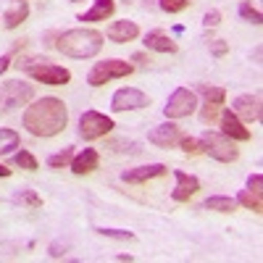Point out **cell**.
Instances as JSON below:
<instances>
[{
    "label": "cell",
    "instance_id": "cell-35",
    "mask_svg": "<svg viewBox=\"0 0 263 263\" xmlns=\"http://www.w3.org/2000/svg\"><path fill=\"white\" fill-rule=\"evenodd\" d=\"M63 253H66V245H61V242L50 245V258H63Z\"/></svg>",
    "mask_w": 263,
    "mask_h": 263
},
{
    "label": "cell",
    "instance_id": "cell-31",
    "mask_svg": "<svg viewBox=\"0 0 263 263\" xmlns=\"http://www.w3.org/2000/svg\"><path fill=\"white\" fill-rule=\"evenodd\" d=\"M218 24H221V11H216V8L205 11V16H203V27H205V29H213V27H218Z\"/></svg>",
    "mask_w": 263,
    "mask_h": 263
},
{
    "label": "cell",
    "instance_id": "cell-7",
    "mask_svg": "<svg viewBox=\"0 0 263 263\" xmlns=\"http://www.w3.org/2000/svg\"><path fill=\"white\" fill-rule=\"evenodd\" d=\"M195 111H197V95L192 90H187V87L174 90L171 98L163 105L166 119H184V116H192Z\"/></svg>",
    "mask_w": 263,
    "mask_h": 263
},
{
    "label": "cell",
    "instance_id": "cell-29",
    "mask_svg": "<svg viewBox=\"0 0 263 263\" xmlns=\"http://www.w3.org/2000/svg\"><path fill=\"white\" fill-rule=\"evenodd\" d=\"M103 237H111V239H124V242H132L135 239V232H126V229H108V227H98L95 229Z\"/></svg>",
    "mask_w": 263,
    "mask_h": 263
},
{
    "label": "cell",
    "instance_id": "cell-14",
    "mask_svg": "<svg viewBox=\"0 0 263 263\" xmlns=\"http://www.w3.org/2000/svg\"><path fill=\"white\" fill-rule=\"evenodd\" d=\"M221 135H227L234 142H248L250 140V129L234 116V111H224L221 114Z\"/></svg>",
    "mask_w": 263,
    "mask_h": 263
},
{
    "label": "cell",
    "instance_id": "cell-22",
    "mask_svg": "<svg viewBox=\"0 0 263 263\" xmlns=\"http://www.w3.org/2000/svg\"><path fill=\"white\" fill-rule=\"evenodd\" d=\"M200 90V95L205 98V103H216V105H224L227 100V90L224 87H211V84H200L197 87Z\"/></svg>",
    "mask_w": 263,
    "mask_h": 263
},
{
    "label": "cell",
    "instance_id": "cell-28",
    "mask_svg": "<svg viewBox=\"0 0 263 263\" xmlns=\"http://www.w3.org/2000/svg\"><path fill=\"white\" fill-rule=\"evenodd\" d=\"M158 6L163 13H182L192 6V0H158Z\"/></svg>",
    "mask_w": 263,
    "mask_h": 263
},
{
    "label": "cell",
    "instance_id": "cell-30",
    "mask_svg": "<svg viewBox=\"0 0 263 263\" xmlns=\"http://www.w3.org/2000/svg\"><path fill=\"white\" fill-rule=\"evenodd\" d=\"M179 147L187 153V156H197V153H203V147H200V140L187 137V135H182V140H179Z\"/></svg>",
    "mask_w": 263,
    "mask_h": 263
},
{
    "label": "cell",
    "instance_id": "cell-17",
    "mask_svg": "<svg viewBox=\"0 0 263 263\" xmlns=\"http://www.w3.org/2000/svg\"><path fill=\"white\" fill-rule=\"evenodd\" d=\"M145 48L147 50H158V53H177L179 50L177 42H174L166 32H161V29H153V32L145 34Z\"/></svg>",
    "mask_w": 263,
    "mask_h": 263
},
{
    "label": "cell",
    "instance_id": "cell-4",
    "mask_svg": "<svg viewBox=\"0 0 263 263\" xmlns=\"http://www.w3.org/2000/svg\"><path fill=\"white\" fill-rule=\"evenodd\" d=\"M200 147L205 156H211L218 163H234L239 158V147L234 145V140H229L221 132H203Z\"/></svg>",
    "mask_w": 263,
    "mask_h": 263
},
{
    "label": "cell",
    "instance_id": "cell-33",
    "mask_svg": "<svg viewBox=\"0 0 263 263\" xmlns=\"http://www.w3.org/2000/svg\"><path fill=\"white\" fill-rule=\"evenodd\" d=\"M248 190H253V192L263 195V177H260V174H253V177L248 179Z\"/></svg>",
    "mask_w": 263,
    "mask_h": 263
},
{
    "label": "cell",
    "instance_id": "cell-19",
    "mask_svg": "<svg viewBox=\"0 0 263 263\" xmlns=\"http://www.w3.org/2000/svg\"><path fill=\"white\" fill-rule=\"evenodd\" d=\"M29 16V6H27V0H21V3H13L6 13H3V24L6 29H16L18 24H24Z\"/></svg>",
    "mask_w": 263,
    "mask_h": 263
},
{
    "label": "cell",
    "instance_id": "cell-5",
    "mask_svg": "<svg viewBox=\"0 0 263 263\" xmlns=\"http://www.w3.org/2000/svg\"><path fill=\"white\" fill-rule=\"evenodd\" d=\"M132 71H135V66L121 61V58H105L100 63H95L90 74H87V84H92V87H103L108 82H114V79H124L129 77Z\"/></svg>",
    "mask_w": 263,
    "mask_h": 263
},
{
    "label": "cell",
    "instance_id": "cell-13",
    "mask_svg": "<svg viewBox=\"0 0 263 263\" xmlns=\"http://www.w3.org/2000/svg\"><path fill=\"white\" fill-rule=\"evenodd\" d=\"M174 179H177V187H174V192H171V197L177 203H187L192 195H197V190H200V179L197 177H192V174H187V171H174Z\"/></svg>",
    "mask_w": 263,
    "mask_h": 263
},
{
    "label": "cell",
    "instance_id": "cell-3",
    "mask_svg": "<svg viewBox=\"0 0 263 263\" xmlns=\"http://www.w3.org/2000/svg\"><path fill=\"white\" fill-rule=\"evenodd\" d=\"M16 66L24 74H29L32 79H37L42 84H50V87H63V84L71 82V71L53 63V61H48V58H21Z\"/></svg>",
    "mask_w": 263,
    "mask_h": 263
},
{
    "label": "cell",
    "instance_id": "cell-11",
    "mask_svg": "<svg viewBox=\"0 0 263 263\" xmlns=\"http://www.w3.org/2000/svg\"><path fill=\"white\" fill-rule=\"evenodd\" d=\"M232 111L242 124L260 121V98L258 95H239V98H234Z\"/></svg>",
    "mask_w": 263,
    "mask_h": 263
},
{
    "label": "cell",
    "instance_id": "cell-8",
    "mask_svg": "<svg viewBox=\"0 0 263 263\" xmlns=\"http://www.w3.org/2000/svg\"><path fill=\"white\" fill-rule=\"evenodd\" d=\"M114 126H116V124H114L111 116L98 114V111H84L82 119H79V135H82L84 140H100V137H105Z\"/></svg>",
    "mask_w": 263,
    "mask_h": 263
},
{
    "label": "cell",
    "instance_id": "cell-1",
    "mask_svg": "<svg viewBox=\"0 0 263 263\" xmlns=\"http://www.w3.org/2000/svg\"><path fill=\"white\" fill-rule=\"evenodd\" d=\"M24 126L34 137H55L69 124V108L58 98H40L24 111Z\"/></svg>",
    "mask_w": 263,
    "mask_h": 263
},
{
    "label": "cell",
    "instance_id": "cell-12",
    "mask_svg": "<svg viewBox=\"0 0 263 263\" xmlns=\"http://www.w3.org/2000/svg\"><path fill=\"white\" fill-rule=\"evenodd\" d=\"M168 168L163 166V163H147V166H137V168H126L124 174H121V179L126 182V184H145V182H150V179H158V177H163Z\"/></svg>",
    "mask_w": 263,
    "mask_h": 263
},
{
    "label": "cell",
    "instance_id": "cell-34",
    "mask_svg": "<svg viewBox=\"0 0 263 263\" xmlns=\"http://www.w3.org/2000/svg\"><path fill=\"white\" fill-rule=\"evenodd\" d=\"M108 147H114L116 153H124L126 147H135V150H140V147H137V142H124V140H111V142H108Z\"/></svg>",
    "mask_w": 263,
    "mask_h": 263
},
{
    "label": "cell",
    "instance_id": "cell-24",
    "mask_svg": "<svg viewBox=\"0 0 263 263\" xmlns=\"http://www.w3.org/2000/svg\"><path fill=\"white\" fill-rule=\"evenodd\" d=\"M13 200L21 203V205H27V208H40L42 205V197L34 190H16L13 192Z\"/></svg>",
    "mask_w": 263,
    "mask_h": 263
},
{
    "label": "cell",
    "instance_id": "cell-27",
    "mask_svg": "<svg viewBox=\"0 0 263 263\" xmlns=\"http://www.w3.org/2000/svg\"><path fill=\"white\" fill-rule=\"evenodd\" d=\"M239 16H242L245 21H250V24H263V16H260V11L258 8H253V3H248V0H242L239 3Z\"/></svg>",
    "mask_w": 263,
    "mask_h": 263
},
{
    "label": "cell",
    "instance_id": "cell-32",
    "mask_svg": "<svg viewBox=\"0 0 263 263\" xmlns=\"http://www.w3.org/2000/svg\"><path fill=\"white\" fill-rule=\"evenodd\" d=\"M227 53H229V42H224V40H211V55L224 58Z\"/></svg>",
    "mask_w": 263,
    "mask_h": 263
},
{
    "label": "cell",
    "instance_id": "cell-2",
    "mask_svg": "<svg viewBox=\"0 0 263 263\" xmlns=\"http://www.w3.org/2000/svg\"><path fill=\"white\" fill-rule=\"evenodd\" d=\"M58 53L69 55V58H95L103 50V34L98 29H69V32H61L58 42H55Z\"/></svg>",
    "mask_w": 263,
    "mask_h": 263
},
{
    "label": "cell",
    "instance_id": "cell-38",
    "mask_svg": "<svg viewBox=\"0 0 263 263\" xmlns=\"http://www.w3.org/2000/svg\"><path fill=\"white\" fill-rule=\"evenodd\" d=\"M71 3H79V0H71Z\"/></svg>",
    "mask_w": 263,
    "mask_h": 263
},
{
    "label": "cell",
    "instance_id": "cell-10",
    "mask_svg": "<svg viewBox=\"0 0 263 263\" xmlns=\"http://www.w3.org/2000/svg\"><path fill=\"white\" fill-rule=\"evenodd\" d=\"M179 140H182V129L171 121H166L161 126H153L147 132V142L156 145V147H177Z\"/></svg>",
    "mask_w": 263,
    "mask_h": 263
},
{
    "label": "cell",
    "instance_id": "cell-37",
    "mask_svg": "<svg viewBox=\"0 0 263 263\" xmlns=\"http://www.w3.org/2000/svg\"><path fill=\"white\" fill-rule=\"evenodd\" d=\"M0 177H3V179H6V177H11V168H8V166H3V163H0Z\"/></svg>",
    "mask_w": 263,
    "mask_h": 263
},
{
    "label": "cell",
    "instance_id": "cell-39",
    "mask_svg": "<svg viewBox=\"0 0 263 263\" xmlns=\"http://www.w3.org/2000/svg\"><path fill=\"white\" fill-rule=\"evenodd\" d=\"M13 3H21V0H13Z\"/></svg>",
    "mask_w": 263,
    "mask_h": 263
},
{
    "label": "cell",
    "instance_id": "cell-18",
    "mask_svg": "<svg viewBox=\"0 0 263 263\" xmlns=\"http://www.w3.org/2000/svg\"><path fill=\"white\" fill-rule=\"evenodd\" d=\"M114 11H116L114 0H95V6H92L90 11L79 13L77 18H79V21H105V18L114 16Z\"/></svg>",
    "mask_w": 263,
    "mask_h": 263
},
{
    "label": "cell",
    "instance_id": "cell-16",
    "mask_svg": "<svg viewBox=\"0 0 263 263\" xmlns=\"http://www.w3.org/2000/svg\"><path fill=\"white\" fill-rule=\"evenodd\" d=\"M108 40H111V42H119V45H121V42H132V40H137L140 37V27L135 24V21H114V24L111 27H108Z\"/></svg>",
    "mask_w": 263,
    "mask_h": 263
},
{
    "label": "cell",
    "instance_id": "cell-23",
    "mask_svg": "<svg viewBox=\"0 0 263 263\" xmlns=\"http://www.w3.org/2000/svg\"><path fill=\"white\" fill-rule=\"evenodd\" d=\"M74 147H63L61 153H53V156L48 158V166L50 168H66V166H71V161H74Z\"/></svg>",
    "mask_w": 263,
    "mask_h": 263
},
{
    "label": "cell",
    "instance_id": "cell-15",
    "mask_svg": "<svg viewBox=\"0 0 263 263\" xmlns=\"http://www.w3.org/2000/svg\"><path fill=\"white\" fill-rule=\"evenodd\" d=\"M100 166V156L95 147H84L82 153H77L74 161H71V171L77 177H84V174H92L95 168Z\"/></svg>",
    "mask_w": 263,
    "mask_h": 263
},
{
    "label": "cell",
    "instance_id": "cell-26",
    "mask_svg": "<svg viewBox=\"0 0 263 263\" xmlns=\"http://www.w3.org/2000/svg\"><path fill=\"white\" fill-rule=\"evenodd\" d=\"M13 163H16V166H21V168H27V171H37V168H40L37 158L32 156L29 150H18L16 156H13Z\"/></svg>",
    "mask_w": 263,
    "mask_h": 263
},
{
    "label": "cell",
    "instance_id": "cell-25",
    "mask_svg": "<svg viewBox=\"0 0 263 263\" xmlns=\"http://www.w3.org/2000/svg\"><path fill=\"white\" fill-rule=\"evenodd\" d=\"M13 147H18V135L13 129H0V156L11 153Z\"/></svg>",
    "mask_w": 263,
    "mask_h": 263
},
{
    "label": "cell",
    "instance_id": "cell-6",
    "mask_svg": "<svg viewBox=\"0 0 263 263\" xmlns=\"http://www.w3.org/2000/svg\"><path fill=\"white\" fill-rule=\"evenodd\" d=\"M34 95V87L27 82H18V79H8L0 84V114H8L13 108L29 103Z\"/></svg>",
    "mask_w": 263,
    "mask_h": 263
},
{
    "label": "cell",
    "instance_id": "cell-9",
    "mask_svg": "<svg viewBox=\"0 0 263 263\" xmlns=\"http://www.w3.org/2000/svg\"><path fill=\"white\" fill-rule=\"evenodd\" d=\"M147 105H150V98L145 92H140L137 87H121V90H116L114 98H111V108L116 114L140 111V108H147Z\"/></svg>",
    "mask_w": 263,
    "mask_h": 263
},
{
    "label": "cell",
    "instance_id": "cell-36",
    "mask_svg": "<svg viewBox=\"0 0 263 263\" xmlns=\"http://www.w3.org/2000/svg\"><path fill=\"white\" fill-rule=\"evenodd\" d=\"M132 61H140V63H153V61H150V55H145V53H135V55H132Z\"/></svg>",
    "mask_w": 263,
    "mask_h": 263
},
{
    "label": "cell",
    "instance_id": "cell-21",
    "mask_svg": "<svg viewBox=\"0 0 263 263\" xmlns=\"http://www.w3.org/2000/svg\"><path fill=\"white\" fill-rule=\"evenodd\" d=\"M237 205H245V208L253 211V213H260V211H263L260 195L253 192V190H242V192H239V195H237Z\"/></svg>",
    "mask_w": 263,
    "mask_h": 263
},
{
    "label": "cell",
    "instance_id": "cell-20",
    "mask_svg": "<svg viewBox=\"0 0 263 263\" xmlns=\"http://www.w3.org/2000/svg\"><path fill=\"white\" fill-rule=\"evenodd\" d=\"M208 211H218V213H234L237 211V200L234 197H227V195H213L203 203Z\"/></svg>",
    "mask_w": 263,
    "mask_h": 263
}]
</instances>
